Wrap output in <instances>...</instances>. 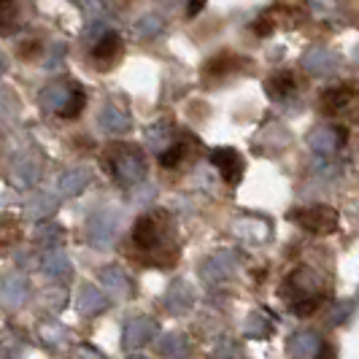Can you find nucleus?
<instances>
[{
	"instance_id": "nucleus-16",
	"label": "nucleus",
	"mask_w": 359,
	"mask_h": 359,
	"mask_svg": "<svg viewBox=\"0 0 359 359\" xmlns=\"http://www.w3.org/2000/svg\"><path fill=\"white\" fill-rule=\"evenodd\" d=\"M27 297V281L22 276H11L0 281V303L6 308H17Z\"/></svg>"
},
{
	"instance_id": "nucleus-31",
	"label": "nucleus",
	"mask_w": 359,
	"mask_h": 359,
	"mask_svg": "<svg viewBox=\"0 0 359 359\" xmlns=\"http://www.w3.org/2000/svg\"><path fill=\"white\" fill-rule=\"evenodd\" d=\"M162 30V22L154 14H146V17H141L138 22H135V36L138 38H154L157 33Z\"/></svg>"
},
{
	"instance_id": "nucleus-26",
	"label": "nucleus",
	"mask_w": 359,
	"mask_h": 359,
	"mask_svg": "<svg viewBox=\"0 0 359 359\" xmlns=\"http://www.w3.org/2000/svg\"><path fill=\"white\" fill-rule=\"evenodd\" d=\"M84 103H87V92L76 84V90H73L71 97L65 100V106L60 108V116H62V119H76V116L84 111Z\"/></svg>"
},
{
	"instance_id": "nucleus-36",
	"label": "nucleus",
	"mask_w": 359,
	"mask_h": 359,
	"mask_svg": "<svg viewBox=\"0 0 359 359\" xmlns=\"http://www.w3.org/2000/svg\"><path fill=\"white\" fill-rule=\"evenodd\" d=\"M76 3H79L90 17H100V14H103V3H100V0H76Z\"/></svg>"
},
{
	"instance_id": "nucleus-14",
	"label": "nucleus",
	"mask_w": 359,
	"mask_h": 359,
	"mask_svg": "<svg viewBox=\"0 0 359 359\" xmlns=\"http://www.w3.org/2000/svg\"><path fill=\"white\" fill-rule=\"evenodd\" d=\"M359 100V95L351 87H335V90H327L322 95V108L324 114H343L354 106Z\"/></svg>"
},
{
	"instance_id": "nucleus-4",
	"label": "nucleus",
	"mask_w": 359,
	"mask_h": 359,
	"mask_svg": "<svg viewBox=\"0 0 359 359\" xmlns=\"http://www.w3.org/2000/svg\"><path fill=\"white\" fill-rule=\"evenodd\" d=\"M125 52V43H122V36L119 33H114V30H106L103 36L95 41V46H92V65L97 68V71H111L116 62H119V57Z\"/></svg>"
},
{
	"instance_id": "nucleus-40",
	"label": "nucleus",
	"mask_w": 359,
	"mask_h": 359,
	"mask_svg": "<svg viewBox=\"0 0 359 359\" xmlns=\"http://www.w3.org/2000/svg\"><path fill=\"white\" fill-rule=\"evenodd\" d=\"M357 300H359V289H357Z\"/></svg>"
},
{
	"instance_id": "nucleus-19",
	"label": "nucleus",
	"mask_w": 359,
	"mask_h": 359,
	"mask_svg": "<svg viewBox=\"0 0 359 359\" xmlns=\"http://www.w3.org/2000/svg\"><path fill=\"white\" fill-rule=\"evenodd\" d=\"M270 319H276L270 311L265 313H252L246 324H243V332H246V338H252V341H265L270 332H273V322Z\"/></svg>"
},
{
	"instance_id": "nucleus-38",
	"label": "nucleus",
	"mask_w": 359,
	"mask_h": 359,
	"mask_svg": "<svg viewBox=\"0 0 359 359\" xmlns=\"http://www.w3.org/2000/svg\"><path fill=\"white\" fill-rule=\"evenodd\" d=\"M154 198V189L151 187H144V192H135L133 195V200H138V203H146V200H151Z\"/></svg>"
},
{
	"instance_id": "nucleus-13",
	"label": "nucleus",
	"mask_w": 359,
	"mask_h": 359,
	"mask_svg": "<svg viewBox=\"0 0 359 359\" xmlns=\"http://www.w3.org/2000/svg\"><path fill=\"white\" fill-rule=\"evenodd\" d=\"M73 90H76V81L73 79H60V81H54V84H49L46 90L41 92V106L46 108V111L60 114V108L65 106V100L71 97Z\"/></svg>"
},
{
	"instance_id": "nucleus-22",
	"label": "nucleus",
	"mask_w": 359,
	"mask_h": 359,
	"mask_svg": "<svg viewBox=\"0 0 359 359\" xmlns=\"http://www.w3.org/2000/svg\"><path fill=\"white\" fill-rule=\"evenodd\" d=\"M87 184H90V170H68V173L60 179V189H62L65 195H79Z\"/></svg>"
},
{
	"instance_id": "nucleus-5",
	"label": "nucleus",
	"mask_w": 359,
	"mask_h": 359,
	"mask_svg": "<svg viewBox=\"0 0 359 359\" xmlns=\"http://www.w3.org/2000/svg\"><path fill=\"white\" fill-rule=\"evenodd\" d=\"M343 141H346V130L332 125H322L308 133V146L319 157H335V151L343 146Z\"/></svg>"
},
{
	"instance_id": "nucleus-12",
	"label": "nucleus",
	"mask_w": 359,
	"mask_h": 359,
	"mask_svg": "<svg viewBox=\"0 0 359 359\" xmlns=\"http://www.w3.org/2000/svg\"><path fill=\"white\" fill-rule=\"evenodd\" d=\"M235 233L241 235L243 241H252V243H265L270 238V222L262 216H241L235 222Z\"/></svg>"
},
{
	"instance_id": "nucleus-30",
	"label": "nucleus",
	"mask_w": 359,
	"mask_h": 359,
	"mask_svg": "<svg viewBox=\"0 0 359 359\" xmlns=\"http://www.w3.org/2000/svg\"><path fill=\"white\" fill-rule=\"evenodd\" d=\"M187 157V146L184 144H170L168 149H162L160 151V165L162 168H168V170H173V168H179L181 162Z\"/></svg>"
},
{
	"instance_id": "nucleus-21",
	"label": "nucleus",
	"mask_w": 359,
	"mask_h": 359,
	"mask_svg": "<svg viewBox=\"0 0 359 359\" xmlns=\"http://www.w3.org/2000/svg\"><path fill=\"white\" fill-rule=\"evenodd\" d=\"M103 284H106L108 292H111L114 297H119V300L130 294V281L122 276V270H116V268L103 270Z\"/></svg>"
},
{
	"instance_id": "nucleus-29",
	"label": "nucleus",
	"mask_w": 359,
	"mask_h": 359,
	"mask_svg": "<svg viewBox=\"0 0 359 359\" xmlns=\"http://www.w3.org/2000/svg\"><path fill=\"white\" fill-rule=\"evenodd\" d=\"M54 208H57V198L46 195V192H41V195H36V198L27 203V211H30V216H36V219L49 216Z\"/></svg>"
},
{
	"instance_id": "nucleus-23",
	"label": "nucleus",
	"mask_w": 359,
	"mask_h": 359,
	"mask_svg": "<svg viewBox=\"0 0 359 359\" xmlns=\"http://www.w3.org/2000/svg\"><path fill=\"white\" fill-rule=\"evenodd\" d=\"M322 294L319 292H308V294H300V297H294V300H289V308H292V313H297V316H311L316 308L322 306Z\"/></svg>"
},
{
	"instance_id": "nucleus-9",
	"label": "nucleus",
	"mask_w": 359,
	"mask_h": 359,
	"mask_svg": "<svg viewBox=\"0 0 359 359\" xmlns=\"http://www.w3.org/2000/svg\"><path fill=\"white\" fill-rule=\"evenodd\" d=\"M287 351L292 354V357H303V359H313V357L327 354V351H324V341L316 335V332H311V330L294 332L287 343Z\"/></svg>"
},
{
	"instance_id": "nucleus-17",
	"label": "nucleus",
	"mask_w": 359,
	"mask_h": 359,
	"mask_svg": "<svg viewBox=\"0 0 359 359\" xmlns=\"http://www.w3.org/2000/svg\"><path fill=\"white\" fill-rule=\"evenodd\" d=\"M22 27V0H0V33L11 36Z\"/></svg>"
},
{
	"instance_id": "nucleus-3",
	"label": "nucleus",
	"mask_w": 359,
	"mask_h": 359,
	"mask_svg": "<svg viewBox=\"0 0 359 359\" xmlns=\"http://www.w3.org/2000/svg\"><path fill=\"white\" fill-rule=\"evenodd\" d=\"M289 222L300 224L306 233L330 235L338 227V211L330 205H308V208H294L289 211Z\"/></svg>"
},
{
	"instance_id": "nucleus-18",
	"label": "nucleus",
	"mask_w": 359,
	"mask_h": 359,
	"mask_svg": "<svg viewBox=\"0 0 359 359\" xmlns=\"http://www.w3.org/2000/svg\"><path fill=\"white\" fill-rule=\"evenodd\" d=\"M294 76H292V71H278L273 73L268 81H265V92H268L273 100H287L289 95L294 92Z\"/></svg>"
},
{
	"instance_id": "nucleus-2",
	"label": "nucleus",
	"mask_w": 359,
	"mask_h": 359,
	"mask_svg": "<svg viewBox=\"0 0 359 359\" xmlns=\"http://www.w3.org/2000/svg\"><path fill=\"white\" fill-rule=\"evenodd\" d=\"M103 162H106L108 173L125 187H135L146 176L144 151L133 144H111L103 154Z\"/></svg>"
},
{
	"instance_id": "nucleus-25",
	"label": "nucleus",
	"mask_w": 359,
	"mask_h": 359,
	"mask_svg": "<svg viewBox=\"0 0 359 359\" xmlns=\"http://www.w3.org/2000/svg\"><path fill=\"white\" fill-rule=\"evenodd\" d=\"M108 306V300L97 292V289L92 287H84L81 289V297H79V308L84 311V313H97V311H103Z\"/></svg>"
},
{
	"instance_id": "nucleus-27",
	"label": "nucleus",
	"mask_w": 359,
	"mask_h": 359,
	"mask_svg": "<svg viewBox=\"0 0 359 359\" xmlns=\"http://www.w3.org/2000/svg\"><path fill=\"white\" fill-rule=\"evenodd\" d=\"M170 133H173V130H170V125H168V122H154V125L149 127V133H146V138H149V144L154 146V149H168V146L173 144V141H170Z\"/></svg>"
},
{
	"instance_id": "nucleus-37",
	"label": "nucleus",
	"mask_w": 359,
	"mask_h": 359,
	"mask_svg": "<svg viewBox=\"0 0 359 359\" xmlns=\"http://www.w3.org/2000/svg\"><path fill=\"white\" fill-rule=\"evenodd\" d=\"M205 8V0H187V17H198L200 11Z\"/></svg>"
},
{
	"instance_id": "nucleus-28",
	"label": "nucleus",
	"mask_w": 359,
	"mask_h": 359,
	"mask_svg": "<svg viewBox=\"0 0 359 359\" xmlns=\"http://www.w3.org/2000/svg\"><path fill=\"white\" fill-rule=\"evenodd\" d=\"M43 268H46L49 276L60 278V276H68V273H71V262H68V257H65L62 252H52V254H46Z\"/></svg>"
},
{
	"instance_id": "nucleus-10",
	"label": "nucleus",
	"mask_w": 359,
	"mask_h": 359,
	"mask_svg": "<svg viewBox=\"0 0 359 359\" xmlns=\"http://www.w3.org/2000/svg\"><path fill=\"white\" fill-rule=\"evenodd\" d=\"M235 268H238V257H235V252H219L203 265V278H205L208 284H216V281L230 278V276L235 273Z\"/></svg>"
},
{
	"instance_id": "nucleus-7",
	"label": "nucleus",
	"mask_w": 359,
	"mask_h": 359,
	"mask_svg": "<svg viewBox=\"0 0 359 359\" xmlns=\"http://www.w3.org/2000/svg\"><path fill=\"white\" fill-rule=\"evenodd\" d=\"M303 68H306L311 76H330V73L338 68V54L327 46H311L306 54H303Z\"/></svg>"
},
{
	"instance_id": "nucleus-1",
	"label": "nucleus",
	"mask_w": 359,
	"mask_h": 359,
	"mask_svg": "<svg viewBox=\"0 0 359 359\" xmlns=\"http://www.w3.org/2000/svg\"><path fill=\"white\" fill-rule=\"evenodd\" d=\"M133 246L138 252V259L146 265H173L179 249L170 241V216L160 208L138 216V222L133 224Z\"/></svg>"
},
{
	"instance_id": "nucleus-24",
	"label": "nucleus",
	"mask_w": 359,
	"mask_h": 359,
	"mask_svg": "<svg viewBox=\"0 0 359 359\" xmlns=\"http://www.w3.org/2000/svg\"><path fill=\"white\" fill-rule=\"evenodd\" d=\"M189 306H192V289L187 287V284H176V287L170 289V294H168V308L173 313H181Z\"/></svg>"
},
{
	"instance_id": "nucleus-8",
	"label": "nucleus",
	"mask_w": 359,
	"mask_h": 359,
	"mask_svg": "<svg viewBox=\"0 0 359 359\" xmlns=\"http://www.w3.org/2000/svg\"><path fill=\"white\" fill-rule=\"evenodd\" d=\"M157 332H160V327L154 319H149V316H138V319H130L125 327V346L127 348H141L146 343H151L157 338Z\"/></svg>"
},
{
	"instance_id": "nucleus-39",
	"label": "nucleus",
	"mask_w": 359,
	"mask_h": 359,
	"mask_svg": "<svg viewBox=\"0 0 359 359\" xmlns=\"http://www.w3.org/2000/svg\"><path fill=\"white\" fill-rule=\"evenodd\" d=\"M6 71V60H3V57H0V73Z\"/></svg>"
},
{
	"instance_id": "nucleus-11",
	"label": "nucleus",
	"mask_w": 359,
	"mask_h": 359,
	"mask_svg": "<svg viewBox=\"0 0 359 359\" xmlns=\"http://www.w3.org/2000/svg\"><path fill=\"white\" fill-rule=\"evenodd\" d=\"M319 284H322V278H319V273H316L313 268H297L294 273H289V278L284 281L281 292L292 289V297H289V300H294V297H300V294L316 292Z\"/></svg>"
},
{
	"instance_id": "nucleus-35",
	"label": "nucleus",
	"mask_w": 359,
	"mask_h": 359,
	"mask_svg": "<svg viewBox=\"0 0 359 359\" xmlns=\"http://www.w3.org/2000/svg\"><path fill=\"white\" fill-rule=\"evenodd\" d=\"M330 157H322V160L313 165V173H319L324 179H335L338 173H341V165H332V162H327Z\"/></svg>"
},
{
	"instance_id": "nucleus-20",
	"label": "nucleus",
	"mask_w": 359,
	"mask_h": 359,
	"mask_svg": "<svg viewBox=\"0 0 359 359\" xmlns=\"http://www.w3.org/2000/svg\"><path fill=\"white\" fill-rule=\"evenodd\" d=\"M100 125H103V130H108V133H125V130H130V116H127L116 103H108V106L100 111Z\"/></svg>"
},
{
	"instance_id": "nucleus-6",
	"label": "nucleus",
	"mask_w": 359,
	"mask_h": 359,
	"mask_svg": "<svg viewBox=\"0 0 359 359\" xmlns=\"http://www.w3.org/2000/svg\"><path fill=\"white\" fill-rule=\"evenodd\" d=\"M211 162H214V168L222 173V179L227 181V184H238L241 176H243V157L230 149V146H222V149H214L211 151Z\"/></svg>"
},
{
	"instance_id": "nucleus-32",
	"label": "nucleus",
	"mask_w": 359,
	"mask_h": 359,
	"mask_svg": "<svg viewBox=\"0 0 359 359\" xmlns=\"http://www.w3.org/2000/svg\"><path fill=\"white\" fill-rule=\"evenodd\" d=\"M160 351L165 357H184L187 354V338L184 335H168L160 343Z\"/></svg>"
},
{
	"instance_id": "nucleus-33",
	"label": "nucleus",
	"mask_w": 359,
	"mask_h": 359,
	"mask_svg": "<svg viewBox=\"0 0 359 359\" xmlns=\"http://www.w3.org/2000/svg\"><path fill=\"white\" fill-rule=\"evenodd\" d=\"M235 60H238V57H233V54H216L214 60L208 62L205 73H230L233 68H238Z\"/></svg>"
},
{
	"instance_id": "nucleus-15",
	"label": "nucleus",
	"mask_w": 359,
	"mask_h": 359,
	"mask_svg": "<svg viewBox=\"0 0 359 359\" xmlns=\"http://www.w3.org/2000/svg\"><path fill=\"white\" fill-rule=\"evenodd\" d=\"M114 235H116V216L100 214L90 222V241L95 246H100V249L111 246L114 243Z\"/></svg>"
},
{
	"instance_id": "nucleus-34",
	"label": "nucleus",
	"mask_w": 359,
	"mask_h": 359,
	"mask_svg": "<svg viewBox=\"0 0 359 359\" xmlns=\"http://www.w3.org/2000/svg\"><path fill=\"white\" fill-rule=\"evenodd\" d=\"M351 313H354V303H338V306L332 308V313H330V322L332 324H343L346 319H351Z\"/></svg>"
}]
</instances>
